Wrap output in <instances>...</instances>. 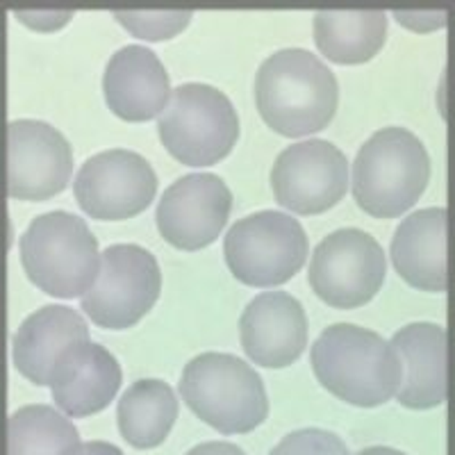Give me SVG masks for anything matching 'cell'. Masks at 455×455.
<instances>
[{"label":"cell","mask_w":455,"mask_h":455,"mask_svg":"<svg viewBox=\"0 0 455 455\" xmlns=\"http://www.w3.org/2000/svg\"><path fill=\"white\" fill-rule=\"evenodd\" d=\"M403 378L396 401L410 410L437 408L449 396V332L433 321H414L392 337Z\"/></svg>","instance_id":"2e32d148"},{"label":"cell","mask_w":455,"mask_h":455,"mask_svg":"<svg viewBox=\"0 0 455 455\" xmlns=\"http://www.w3.org/2000/svg\"><path fill=\"white\" fill-rule=\"evenodd\" d=\"M105 103L121 121L146 124L164 112L171 99L169 73L156 51L146 46L119 48L103 73Z\"/></svg>","instance_id":"e0dca14e"},{"label":"cell","mask_w":455,"mask_h":455,"mask_svg":"<svg viewBox=\"0 0 455 455\" xmlns=\"http://www.w3.org/2000/svg\"><path fill=\"white\" fill-rule=\"evenodd\" d=\"M278 205L300 217L323 214L348 192V160L326 140H303L278 153L271 166Z\"/></svg>","instance_id":"8fae6325"},{"label":"cell","mask_w":455,"mask_h":455,"mask_svg":"<svg viewBox=\"0 0 455 455\" xmlns=\"http://www.w3.org/2000/svg\"><path fill=\"white\" fill-rule=\"evenodd\" d=\"M233 212V192L214 173H189L166 187L156 210L157 230L178 251H201L219 239Z\"/></svg>","instance_id":"4fadbf2b"},{"label":"cell","mask_w":455,"mask_h":455,"mask_svg":"<svg viewBox=\"0 0 455 455\" xmlns=\"http://www.w3.org/2000/svg\"><path fill=\"white\" fill-rule=\"evenodd\" d=\"M7 455H80L83 440L67 414L46 403L12 412L5 433Z\"/></svg>","instance_id":"7402d4cb"},{"label":"cell","mask_w":455,"mask_h":455,"mask_svg":"<svg viewBox=\"0 0 455 455\" xmlns=\"http://www.w3.org/2000/svg\"><path fill=\"white\" fill-rule=\"evenodd\" d=\"M394 19L408 30L433 32L446 21V14L444 12H428V14L426 12H394Z\"/></svg>","instance_id":"484cf974"},{"label":"cell","mask_w":455,"mask_h":455,"mask_svg":"<svg viewBox=\"0 0 455 455\" xmlns=\"http://www.w3.org/2000/svg\"><path fill=\"white\" fill-rule=\"evenodd\" d=\"M392 267L414 290L446 291L449 212L444 207H424L398 223L392 237Z\"/></svg>","instance_id":"ac0fdd59"},{"label":"cell","mask_w":455,"mask_h":455,"mask_svg":"<svg viewBox=\"0 0 455 455\" xmlns=\"http://www.w3.org/2000/svg\"><path fill=\"white\" fill-rule=\"evenodd\" d=\"M162 294V269L156 255L140 243H112L100 255V271L83 296V312L99 328L137 326Z\"/></svg>","instance_id":"ba28073f"},{"label":"cell","mask_w":455,"mask_h":455,"mask_svg":"<svg viewBox=\"0 0 455 455\" xmlns=\"http://www.w3.org/2000/svg\"><path fill=\"white\" fill-rule=\"evenodd\" d=\"M430 171L428 148L412 130L380 128L357 150L351 176L353 198L369 217H401L426 192Z\"/></svg>","instance_id":"3957f363"},{"label":"cell","mask_w":455,"mask_h":455,"mask_svg":"<svg viewBox=\"0 0 455 455\" xmlns=\"http://www.w3.org/2000/svg\"><path fill=\"white\" fill-rule=\"evenodd\" d=\"M171 157L187 166H212L233 153L239 140V114L221 89L187 83L173 89L157 121Z\"/></svg>","instance_id":"8992f818"},{"label":"cell","mask_w":455,"mask_h":455,"mask_svg":"<svg viewBox=\"0 0 455 455\" xmlns=\"http://www.w3.org/2000/svg\"><path fill=\"white\" fill-rule=\"evenodd\" d=\"M310 253L306 228L291 214L262 210L228 228L223 259L230 274L249 287H278L290 283Z\"/></svg>","instance_id":"52a82bcc"},{"label":"cell","mask_w":455,"mask_h":455,"mask_svg":"<svg viewBox=\"0 0 455 455\" xmlns=\"http://www.w3.org/2000/svg\"><path fill=\"white\" fill-rule=\"evenodd\" d=\"M180 414L178 394L160 378H141L130 385L116 405V426L132 449L150 451L164 444Z\"/></svg>","instance_id":"ffe728a7"},{"label":"cell","mask_w":455,"mask_h":455,"mask_svg":"<svg viewBox=\"0 0 455 455\" xmlns=\"http://www.w3.org/2000/svg\"><path fill=\"white\" fill-rule=\"evenodd\" d=\"M387 274V259L378 239L360 228H339L316 243L307 280L316 296L337 310L371 303Z\"/></svg>","instance_id":"9c48e42d"},{"label":"cell","mask_w":455,"mask_h":455,"mask_svg":"<svg viewBox=\"0 0 455 455\" xmlns=\"http://www.w3.org/2000/svg\"><path fill=\"white\" fill-rule=\"evenodd\" d=\"M124 383L119 360L96 341H76L52 369L51 392L57 410L73 419L103 412Z\"/></svg>","instance_id":"9a60e30c"},{"label":"cell","mask_w":455,"mask_h":455,"mask_svg":"<svg viewBox=\"0 0 455 455\" xmlns=\"http://www.w3.org/2000/svg\"><path fill=\"white\" fill-rule=\"evenodd\" d=\"M80 455H125V453L119 449V446L112 444V442L92 440V442H83Z\"/></svg>","instance_id":"83f0119b"},{"label":"cell","mask_w":455,"mask_h":455,"mask_svg":"<svg viewBox=\"0 0 455 455\" xmlns=\"http://www.w3.org/2000/svg\"><path fill=\"white\" fill-rule=\"evenodd\" d=\"M269 455H353L339 435L323 428H300L284 435Z\"/></svg>","instance_id":"cb8c5ba5"},{"label":"cell","mask_w":455,"mask_h":455,"mask_svg":"<svg viewBox=\"0 0 455 455\" xmlns=\"http://www.w3.org/2000/svg\"><path fill=\"white\" fill-rule=\"evenodd\" d=\"M312 35L321 55L331 62L357 67L373 60L385 46L387 14L380 10L316 12Z\"/></svg>","instance_id":"44dd1931"},{"label":"cell","mask_w":455,"mask_h":455,"mask_svg":"<svg viewBox=\"0 0 455 455\" xmlns=\"http://www.w3.org/2000/svg\"><path fill=\"white\" fill-rule=\"evenodd\" d=\"M89 339V326L68 306H44L28 315L12 339V363L32 385H51L52 369L76 341Z\"/></svg>","instance_id":"d6986e66"},{"label":"cell","mask_w":455,"mask_h":455,"mask_svg":"<svg viewBox=\"0 0 455 455\" xmlns=\"http://www.w3.org/2000/svg\"><path fill=\"white\" fill-rule=\"evenodd\" d=\"M185 455H246V451L239 449L233 442H223V440H210L201 442L194 449L187 451Z\"/></svg>","instance_id":"4316f807"},{"label":"cell","mask_w":455,"mask_h":455,"mask_svg":"<svg viewBox=\"0 0 455 455\" xmlns=\"http://www.w3.org/2000/svg\"><path fill=\"white\" fill-rule=\"evenodd\" d=\"M19 253L30 283L55 299H83L100 271L99 239L83 217L64 210L32 219Z\"/></svg>","instance_id":"5b68a950"},{"label":"cell","mask_w":455,"mask_h":455,"mask_svg":"<svg viewBox=\"0 0 455 455\" xmlns=\"http://www.w3.org/2000/svg\"><path fill=\"white\" fill-rule=\"evenodd\" d=\"M14 19L35 32H57L73 19L68 10H14Z\"/></svg>","instance_id":"d4e9b609"},{"label":"cell","mask_w":455,"mask_h":455,"mask_svg":"<svg viewBox=\"0 0 455 455\" xmlns=\"http://www.w3.org/2000/svg\"><path fill=\"white\" fill-rule=\"evenodd\" d=\"M73 176L71 141L39 119H16L5 128V187L16 201H48Z\"/></svg>","instance_id":"7c38bea8"},{"label":"cell","mask_w":455,"mask_h":455,"mask_svg":"<svg viewBox=\"0 0 455 455\" xmlns=\"http://www.w3.org/2000/svg\"><path fill=\"white\" fill-rule=\"evenodd\" d=\"M307 335L306 307L290 291H262L239 316L243 353L259 367H291L306 351Z\"/></svg>","instance_id":"5bb4252c"},{"label":"cell","mask_w":455,"mask_h":455,"mask_svg":"<svg viewBox=\"0 0 455 455\" xmlns=\"http://www.w3.org/2000/svg\"><path fill=\"white\" fill-rule=\"evenodd\" d=\"M321 387L355 408H376L396 398L403 367L380 332L355 323L323 328L310 348Z\"/></svg>","instance_id":"7a4b0ae2"},{"label":"cell","mask_w":455,"mask_h":455,"mask_svg":"<svg viewBox=\"0 0 455 455\" xmlns=\"http://www.w3.org/2000/svg\"><path fill=\"white\" fill-rule=\"evenodd\" d=\"M178 394L198 419L223 435H249L269 417L262 376L233 353L192 357L182 369Z\"/></svg>","instance_id":"277c9868"},{"label":"cell","mask_w":455,"mask_h":455,"mask_svg":"<svg viewBox=\"0 0 455 455\" xmlns=\"http://www.w3.org/2000/svg\"><path fill=\"white\" fill-rule=\"evenodd\" d=\"M357 455H408V453L392 449V446H369V449H363Z\"/></svg>","instance_id":"f1b7e54d"},{"label":"cell","mask_w":455,"mask_h":455,"mask_svg":"<svg viewBox=\"0 0 455 455\" xmlns=\"http://www.w3.org/2000/svg\"><path fill=\"white\" fill-rule=\"evenodd\" d=\"M156 169L130 148H108L89 157L73 180V194L87 217L125 221L140 217L156 201Z\"/></svg>","instance_id":"30bf717a"},{"label":"cell","mask_w":455,"mask_h":455,"mask_svg":"<svg viewBox=\"0 0 455 455\" xmlns=\"http://www.w3.org/2000/svg\"><path fill=\"white\" fill-rule=\"evenodd\" d=\"M114 19L132 36L148 39V42H164L178 36L194 19V12L187 10H121L114 12Z\"/></svg>","instance_id":"603a6c76"},{"label":"cell","mask_w":455,"mask_h":455,"mask_svg":"<svg viewBox=\"0 0 455 455\" xmlns=\"http://www.w3.org/2000/svg\"><path fill=\"white\" fill-rule=\"evenodd\" d=\"M255 105L274 132L299 140L331 125L339 108V83L315 52L283 48L255 73Z\"/></svg>","instance_id":"6da1fadb"}]
</instances>
